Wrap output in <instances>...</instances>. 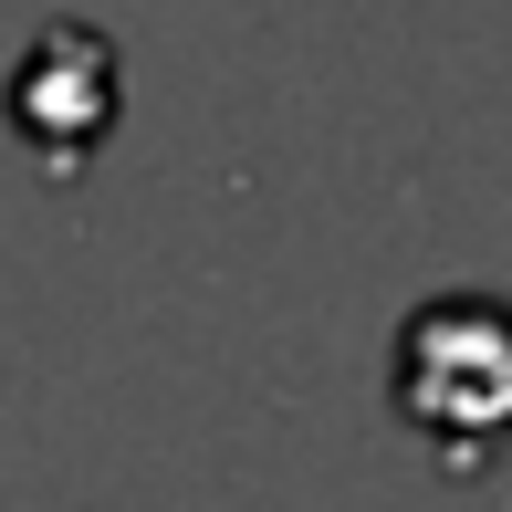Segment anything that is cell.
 Returning <instances> with one entry per match:
<instances>
[{"instance_id":"1","label":"cell","mask_w":512,"mask_h":512,"mask_svg":"<svg viewBox=\"0 0 512 512\" xmlns=\"http://www.w3.org/2000/svg\"><path fill=\"white\" fill-rule=\"evenodd\" d=\"M398 408L429 439H450V429L502 439L512 429V314L502 304H429L398 356Z\"/></svg>"}]
</instances>
